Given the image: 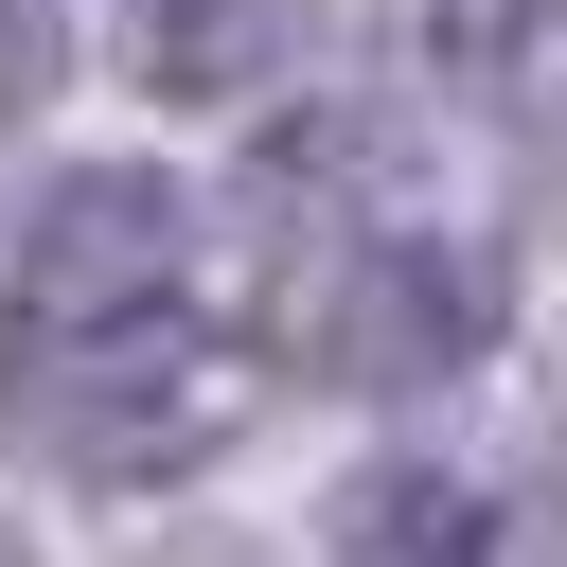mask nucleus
<instances>
[{"label":"nucleus","mask_w":567,"mask_h":567,"mask_svg":"<svg viewBox=\"0 0 567 567\" xmlns=\"http://www.w3.org/2000/svg\"><path fill=\"white\" fill-rule=\"evenodd\" d=\"M408 35H425V71L478 89V106L567 89V0H408Z\"/></svg>","instance_id":"6"},{"label":"nucleus","mask_w":567,"mask_h":567,"mask_svg":"<svg viewBox=\"0 0 567 567\" xmlns=\"http://www.w3.org/2000/svg\"><path fill=\"white\" fill-rule=\"evenodd\" d=\"M549 461H567V443H549Z\"/></svg>","instance_id":"9"},{"label":"nucleus","mask_w":567,"mask_h":567,"mask_svg":"<svg viewBox=\"0 0 567 567\" xmlns=\"http://www.w3.org/2000/svg\"><path fill=\"white\" fill-rule=\"evenodd\" d=\"M124 390H53V443H89V461H159V443H213L230 425V354H106Z\"/></svg>","instance_id":"5"},{"label":"nucleus","mask_w":567,"mask_h":567,"mask_svg":"<svg viewBox=\"0 0 567 567\" xmlns=\"http://www.w3.org/2000/svg\"><path fill=\"white\" fill-rule=\"evenodd\" d=\"M284 337H301L337 390H425V372H461V354L496 337V266H478L461 230H425V213H354V230H319V266L284 284Z\"/></svg>","instance_id":"1"},{"label":"nucleus","mask_w":567,"mask_h":567,"mask_svg":"<svg viewBox=\"0 0 567 567\" xmlns=\"http://www.w3.org/2000/svg\"><path fill=\"white\" fill-rule=\"evenodd\" d=\"M177 266H195V195H177L159 159H71V177H35V213H18V319L124 337L142 301H177Z\"/></svg>","instance_id":"2"},{"label":"nucleus","mask_w":567,"mask_h":567,"mask_svg":"<svg viewBox=\"0 0 567 567\" xmlns=\"http://www.w3.org/2000/svg\"><path fill=\"white\" fill-rule=\"evenodd\" d=\"M0 567H35V549H0Z\"/></svg>","instance_id":"8"},{"label":"nucleus","mask_w":567,"mask_h":567,"mask_svg":"<svg viewBox=\"0 0 567 567\" xmlns=\"http://www.w3.org/2000/svg\"><path fill=\"white\" fill-rule=\"evenodd\" d=\"M319 549H337V567H496V496H478L461 461H372V478L319 514Z\"/></svg>","instance_id":"4"},{"label":"nucleus","mask_w":567,"mask_h":567,"mask_svg":"<svg viewBox=\"0 0 567 567\" xmlns=\"http://www.w3.org/2000/svg\"><path fill=\"white\" fill-rule=\"evenodd\" d=\"M53 71H71V18H53V0H0V124H35Z\"/></svg>","instance_id":"7"},{"label":"nucleus","mask_w":567,"mask_h":567,"mask_svg":"<svg viewBox=\"0 0 567 567\" xmlns=\"http://www.w3.org/2000/svg\"><path fill=\"white\" fill-rule=\"evenodd\" d=\"M319 53V0H124V71L159 106H266Z\"/></svg>","instance_id":"3"}]
</instances>
